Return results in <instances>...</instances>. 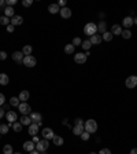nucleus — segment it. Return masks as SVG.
Masks as SVG:
<instances>
[{"label": "nucleus", "mask_w": 137, "mask_h": 154, "mask_svg": "<svg viewBox=\"0 0 137 154\" xmlns=\"http://www.w3.org/2000/svg\"><path fill=\"white\" fill-rule=\"evenodd\" d=\"M19 123L22 124V125H28V127H29V125L32 124V120H30V117H29V116H22V117H21V120H19Z\"/></svg>", "instance_id": "393cba45"}, {"label": "nucleus", "mask_w": 137, "mask_h": 154, "mask_svg": "<svg viewBox=\"0 0 137 154\" xmlns=\"http://www.w3.org/2000/svg\"><path fill=\"white\" fill-rule=\"evenodd\" d=\"M18 110L22 113V116H28L32 113V108L26 103V102H21L19 103V106H18Z\"/></svg>", "instance_id": "39448f33"}, {"label": "nucleus", "mask_w": 137, "mask_h": 154, "mask_svg": "<svg viewBox=\"0 0 137 154\" xmlns=\"http://www.w3.org/2000/svg\"><path fill=\"white\" fill-rule=\"evenodd\" d=\"M29 117H30V120H32V121H33V123H36V124L40 123V121L43 120V116L40 114V113H37V112H32Z\"/></svg>", "instance_id": "ddd939ff"}, {"label": "nucleus", "mask_w": 137, "mask_h": 154, "mask_svg": "<svg viewBox=\"0 0 137 154\" xmlns=\"http://www.w3.org/2000/svg\"><path fill=\"white\" fill-rule=\"evenodd\" d=\"M14 154H21V153H14Z\"/></svg>", "instance_id": "6e6d98bb"}, {"label": "nucleus", "mask_w": 137, "mask_h": 154, "mask_svg": "<svg viewBox=\"0 0 137 154\" xmlns=\"http://www.w3.org/2000/svg\"><path fill=\"white\" fill-rule=\"evenodd\" d=\"M8 125H10V127H11L15 132H21L22 131V127H23L22 124L18 123V121H15V123H13V124H8Z\"/></svg>", "instance_id": "b1692460"}, {"label": "nucleus", "mask_w": 137, "mask_h": 154, "mask_svg": "<svg viewBox=\"0 0 137 154\" xmlns=\"http://www.w3.org/2000/svg\"><path fill=\"white\" fill-rule=\"evenodd\" d=\"M86 59H88V56H86L84 52H77V54H74V61H76L77 63H85Z\"/></svg>", "instance_id": "1a4fd4ad"}, {"label": "nucleus", "mask_w": 137, "mask_h": 154, "mask_svg": "<svg viewBox=\"0 0 137 154\" xmlns=\"http://www.w3.org/2000/svg\"><path fill=\"white\" fill-rule=\"evenodd\" d=\"M4 4H6V1L4 0H0V6H4Z\"/></svg>", "instance_id": "603ef678"}, {"label": "nucleus", "mask_w": 137, "mask_h": 154, "mask_svg": "<svg viewBox=\"0 0 137 154\" xmlns=\"http://www.w3.org/2000/svg\"><path fill=\"white\" fill-rule=\"evenodd\" d=\"M6 4L10 6V7H14V6L16 4V0H7V1H6Z\"/></svg>", "instance_id": "ea45409f"}, {"label": "nucleus", "mask_w": 137, "mask_h": 154, "mask_svg": "<svg viewBox=\"0 0 137 154\" xmlns=\"http://www.w3.org/2000/svg\"><path fill=\"white\" fill-rule=\"evenodd\" d=\"M48 11L51 13V14H58V13H61V7L58 6V4H49L48 6Z\"/></svg>", "instance_id": "6ab92c4d"}, {"label": "nucleus", "mask_w": 137, "mask_h": 154, "mask_svg": "<svg viewBox=\"0 0 137 154\" xmlns=\"http://www.w3.org/2000/svg\"><path fill=\"white\" fill-rule=\"evenodd\" d=\"M4 102H6V96H4V94L0 92V106H3Z\"/></svg>", "instance_id": "a19ab883"}, {"label": "nucleus", "mask_w": 137, "mask_h": 154, "mask_svg": "<svg viewBox=\"0 0 137 154\" xmlns=\"http://www.w3.org/2000/svg\"><path fill=\"white\" fill-rule=\"evenodd\" d=\"M71 44H73L74 47L81 46V44H82V40H81L80 37H74V38H73V43H71Z\"/></svg>", "instance_id": "e433bc0d"}, {"label": "nucleus", "mask_w": 137, "mask_h": 154, "mask_svg": "<svg viewBox=\"0 0 137 154\" xmlns=\"http://www.w3.org/2000/svg\"><path fill=\"white\" fill-rule=\"evenodd\" d=\"M41 135H43V138L47 139V140H51V139H53V136H55V133H53V131L51 128H43Z\"/></svg>", "instance_id": "0eeeda50"}, {"label": "nucleus", "mask_w": 137, "mask_h": 154, "mask_svg": "<svg viewBox=\"0 0 137 154\" xmlns=\"http://www.w3.org/2000/svg\"><path fill=\"white\" fill-rule=\"evenodd\" d=\"M32 142H33V143H36V145H37L38 142H40V139H38L37 135H36V136H33V140H32Z\"/></svg>", "instance_id": "de8ad7c7"}, {"label": "nucleus", "mask_w": 137, "mask_h": 154, "mask_svg": "<svg viewBox=\"0 0 137 154\" xmlns=\"http://www.w3.org/2000/svg\"><path fill=\"white\" fill-rule=\"evenodd\" d=\"M84 131H85L84 125H74V128H73V133H74L76 136H80Z\"/></svg>", "instance_id": "4be33fe9"}, {"label": "nucleus", "mask_w": 137, "mask_h": 154, "mask_svg": "<svg viewBox=\"0 0 137 154\" xmlns=\"http://www.w3.org/2000/svg\"><path fill=\"white\" fill-rule=\"evenodd\" d=\"M111 33H113V36H121L122 35V26L121 25H113Z\"/></svg>", "instance_id": "f3484780"}, {"label": "nucleus", "mask_w": 137, "mask_h": 154, "mask_svg": "<svg viewBox=\"0 0 137 154\" xmlns=\"http://www.w3.org/2000/svg\"><path fill=\"white\" fill-rule=\"evenodd\" d=\"M8 129H10V125H8V124H1V125H0V133L6 135L8 132Z\"/></svg>", "instance_id": "2f4dec72"}, {"label": "nucleus", "mask_w": 137, "mask_h": 154, "mask_svg": "<svg viewBox=\"0 0 137 154\" xmlns=\"http://www.w3.org/2000/svg\"><path fill=\"white\" fill-rule=\"evenodd\" d=\"M6 118H7V121L10 124H13V123H15L16 121V113L14 112V110H8L7 113H6Z\"/></svg>", "instance_id": "6e6552de"}, {"label": "nucleus", "mask_w": 137, "mask_h": 154, "mask_svg": "<svg viewBox=\"0 0 137 154\" xmlns=\"http://www.w3.org/2000/svg\"><path fill=\"white\" fill-rule=\"evenodd\" d=\"M32 4H33V0H23V1H22L23 7H30Z\"/></svg>", "instance_id": "4c0bfd02"}, {"label": "nucleus", "mask_w": 137, "mask_h": 154, "mask_svg": "<svg viewBox=\"0 0 137 154\" xmlns=\"http://www.w3.org/2000/svg\"><path fill=\"white\" fill-rule=\"evenodd\" d=\"M133 23H136V25H137V18H134V19H133Z\"/></svg>", "instance_id": "864d4df0"}, {"label": "nucleus", "mask_w": 137, "mask_h": 154, "mask_svg": "<svg viewBox=\"0 0 137 154\" xmlns=\"http://www.w3.org/2000/svg\"><path fill=\"white\" fill-rule=\"evenodd\" d=\"M91 154H97V153H93V151H92V153Z\"/></svg>", "instance_id": "5fc2aeb1"}, {"label": "nucleus", "mask_w": 137, "mask_h": 154, "mask_svg": "<svg viewBox=\"0 0 137 154\" xmlns=\"http://www.w3.org/2000/svg\"><path fill=\"white\" fill-rule=\"evenodd\" d=\"M91 41H89V40H85V41H82V44H81V47H82V48H84L85 51H89V48H91Z\"/></svg>", "instance_id": "c9c22d12"}, {"label": "nucleus", "mask_w": 137, "mask_h": 154, "mask_svg": "<svg viewBox=\"0 0 137 154\" xmlns=\"http://www.w3.org/2000/svg\"><path fill=\"white\" fill-rule=\"evenodd\" d=\"M18 98H19L21 102H26V100L30 98V92H29V91H26V90H25V91H21L19 95H18Z\"/></svg>", "instance_id": "a211bd4d"}, {"label": "nucleus", "mask_w": 137, "mask_h": 154, "mask_svg": "<svg viewBox=\"0 0 137 154\" xmlns=\"http://www.w3.org/2000/svg\"><path fill=\"white\" fill-rule=\"evenodd\" d=\"M80 136H81V139H82V140H88V139H89V136H91V133H88V132H82V133H81V135H80Z\"/></svg>", "instance_id": "58836bf2"}, {"label": "nucleus", "mask_w": 137, "mask_h": 154, "mask_svg": "<svg viewBox=\"0 0 137 154\" xmlns=\"http://www.w3.org/2000/svg\"><path fill=\"white\" fill-rule=\"evenodd\" d=\"M84 129H85V132H88V133H95V132L97 131V123H96L95 120L89 118V120H86L84 123Z\"/></svg>", "instance_id": "f257e3e1"}, {"label": "nucleus", "mask_w": 137, "mask_h": 154, "mask_svg": "<svg viewBox=\"0 0 137 154\" xmlns=\"http://www.w3.org/2000/svg\"><path fill=\"white\" fill-rule=\"evenodd\" d=\"M74 125H84V120H81V118H76V120H74Z\"/></svg>", "instance_id": "37998d69"}, {"label": "nucleus", "mask_w": 137, "mask_h": 154, "mask_svg": "<svg viewBox=\"0 0 137 154\" xmlns=\"http://www.w3.org/2000/svg\"><path fill=\"white\" fill-rule=\"evenodd\" d=\"M97 154H111V150L110 149H101Z\"/></svg>", "instance_id": "79ce46f5"}, {"label": "nucleus", "mask_w": 137, "mask_h": 154, "mask_svg": "<svg viewBox=\"0 0 137 154\" xmlns=\"http://www.w3.org/2000/svg\"><path fill=\"white\" fill-rule=\"evenodd\" d=\"M23 58H25V55H23L22 51H15V52L13 54V59H14L16 63H22Z\"/></svg>", "instance_id": "9d476101"}, {"label": "nucleus", "mask_w": 137, "mask_h": 154, "mask_svg": "<svg viewBox=\"0 0 137 154\" xmlns=\"http://www.w3.org/2000/svg\"><path fill=\"white\" fill-rule=\"evenodd\" d=\"M61 17L62 18H65V19H67V18H70L71 17V10L68 7H63V8H61Z\"/></svg>", "instance_id": "4468645a"}, {"label": "nucleus", "mask_w": 137, "mask_h": 154, "mask_svg": "<svg viewBox=\"0 0 137 154\" xmlns=\"http://www.w3.org/2000/svg\"><path fill=\"white\" fill-rule=\"evenodd\" d=\"M14 28H15V26H13V25L10 23V25L7 26V32H10V33H11V32H14Z\"/></svg>", "instance_id": "49530a36"}, {"label": "nucleus", "mask_w": 137, "mask_h": 154, "mask_svg": "<svg viewBox=\"0 0 137 154\" xmlns=\"http://www.w3.org/2000/svg\"><path fill=\"white\" fill-rule=\"evenodd\" d=\"M122 23H123V28H126V29H129L130 26H133L134 23H133V18L132 17H125L123 18V21H122Z\"/></svg>", "instance_id": "dca6fc26"}, {"label": "nucleus", "mask_w": 137, "mask_h": 154, "mask_svg": "<svg viewBox=\"0 0 137 154\" xmlns=\"http://www.w3.org/2000/svg\"><path fill=\"white\" fill-rule=\"evenodd\" d=\"M3 116H6V114H4V110H3V108L0 106V118H3Z\"/></svg>", "instance_id": "09e8293b"}, {"label": "nucleus", "mask_w": 137, "mask_h": 154, "mask_svg": "<svg viewBox=\"0 0 137 154\" xmlns=\"http://www.w3.org/2000/svg\"><path fill=\"white\" fill-rule=\"evenodd\" d=\"M48 146H49V142L47 139H43V140H40L37 145H36V150L40 151V153H44V151L48 150Z\"/></svg>", "instance_id": "20e7f679"}, {"label": "nucleus", "mask_w": 137, "mask_h": 154, "mask_svg": "<svg viewBox=\"0 0 137 154\" xmlns=\"http://www.w3.org/2000/svg\"><path fill=\"white\" fill-rule=\"evenodd\" d=\"M30 154H41V153H40V151H37V150H36V149H34V150H33V151H30Z\"/></svg>", "instance_id": "3c124183"}, {"label": "nucleus", "mask_w": 137, "mask_h": 154, "mask_svg": "<svg viewBox=\"0 0 137 154\" xmlns=\"http://www.w3.org/2000/svg\"><path fill=\"white\" fill-rule=\"evenodd\" d=\"M65 52L66 54H73L74 52V46L73 44H66L65 46Z\"/></svg>", "instance_id": "473e14b6"}, {"label": "nucleus", "mask_w": 137, "mask_h": 154, "mask_svg": "<svg viewBox=\"0 0 137 154\" xmlns=\"http://www.w3.org/2000/svg\"><path fill=\"white\" fill-rule=\"evenodd\" d=\"M19 103H21V100H19V98H16V96H13V98L10 99V105L14 106V108H18Z\"/></svg>", "instance_id": "cd10ccee"}, {"label": "nucleus", "mask_w": 137, "mask_h": 154, "mask_svg": "<svg viewBox=\"0 0 137 154\" xmlns=\"http://www.w3.org/2000/svg\"><path fill=\"white\" fill-rule=\"evenodd\" d=\"M10 22H11V25L13 26H19V25H22L23 22V18L21 15H14L11 19H10Z\"/></svg>", "instance_id": "9b49d317"}, {"label": "nucleus", "mask_w": 137, "mask_h": 154, "mask_svg": "<svg viewBox=\"0 0 137 154\" xmlns=\"http://www.w3.org/2000/svg\"><path fill=\"white\" fill-rule=\"evenodd\" d=\"M97 32H100L101 35H103L104 32H107V23L104 22V21L99 22V25H97Z\"/></svg>", "instance_id": "a878e982"}, {"label": "nucleus", "mask_w": 137, "mask_h": 154, "mask_svg": "<svg viewBox=\"0 0 137 154\" xmlns=\"http://www.w3.org/2000/svg\"><path fill=\"white\" fill-rule=\"evenodd\" d=\"M38 124L36 123H32L30 125H29V129H28V132H29V135H32V136H36L37 135V132H38Z\"/></svg>", "instance_id": "f8f14e48"}, {"label": "nucleus", "mask_w": 137, "mask_h": 154, "mask_svg": "<svg viewBox=\"0 0 137 154\" xmlns=\"http://www.w3.org/2000/svg\"><path fill=\"white\" fill-rule=\"evenodd\" d=\"M6 58H7V54H6L4 51H0V59H1V61H4Z\"/></svg>", "instance_id": "c03bdc74"}, {"label": "nucleus", "mask_w": 137, "mask_h": 154, "mask_svg": "<svg viewBox=\"0 0 137 154\" xmlns=\"http://www.w3.org/2000/svg\"><path fill=\"white\" fill-rule=\"evenodd\" d=\"M125 85L128 88H136L137 87V76H129L126 80H125Z\"/></svg>", "instance_id": "423d86ee"}, {"label": "nucleus", "mask_w": 137, "mask_h": 154, "mask_svg": "<svg viewBox=\"0 0 137 154\" xmlns=\"http://www.w3.org/2000/svg\"><path fill=\"white\" fill-rule=\"evenodd\" d=\"M22 63L26 66V68H34V66H36V63H37V59H36L33 55H26V56L23 58Z\"/></svg>", "instance_id": "7ed1b4c3"}, {"label": "nucleus", "mask_w": 137, "mask_h": 154, "mask_svg": "<svg viewBox=\"0 0 137 154\" xmlns=\"http://www.w3.org/2000/svg\"><path fill=\"white\" fill-rule=\"evenodd\" d=\"M130 154H137V149H132L130 150Z\"/></svg>", "instance_id": "8fccbe9b"}, {"label": "nucleus", "mask_w": 137, "mask_h": 154, "mask_svg": "<svg viewBox=\"0 0 137 154\" xmlns=\"http://www.w3.org/2000/svg\"><path fill=\"white\" fill-rule=\"evenodd\" d=\"M58 6H59V7H66V1H65V0H61V1H59V3H58Z\"/></svg>", "instance_id": "a18cd8bd"}, {"label": "nucleus", "mask_w": 137, "mask_h": 154, "mask_svg": "<svg viewBox=\"0 0 137 154\" xmlns=\"http://www.w3.org/2000/svg\"><path fill=\"white\" fill-rule=\"evenodd\" d=\"M123 38H126V40H129L130 37H132V32L129 31V29H125V31H122V35H121Z\"/></svg>", "instance_id": "f704fd0d"}, {"label": "nucleus", "mask_w": 137, "mask_h": 154, "mask_svg": "<svg viewBox=\"0 0 137 154\" xmlns=\"http://www.w3.org/2000/svg\"><path fill=\"white\" fill-rule=\"evenodd\" d=\"M23 149H25L26 151H29V153H30V151H33V150L36 149V143H33L32 140H28V142H25V143H23Z\"/></svg>", "instance_id": "2eb2a0df"}, {"label": "nucleus", "mask_w": 137, "mask_h": 154, "mask_svg": "<svg viewBox=\"0 0 137 154\" xmlns=\"http://www.w3.org/2000/svg\"><path fill=\"white\" fill-rule=\"evenodd\" d=\"M3 154H14L13 146L11 145H6V146L3 147Z\"/></svg>", "instance_id": "c756f323"}, {"label": "nucleus", "mask_w": 137, "mask_h": 154, "mask_svg": "<svg viewBox=\"0 0 137 154\" xmlns=\"http://www.w3.org/2000/svg\"><path fill=\"white\" fill-rule=\"evenodd\" d=\"M84 33L86 36H93V35H96L97 33V25L95 22H88L86 25L84 26Z\"/></svg>", "instance_id": "f03ea898"}, {"label": "nucleus", "mask_w": 137, "mask_h": 154, "mask_svg": "<svg viewBox=\"0 0 137 154\" xmlns=\"http://www.w3.org/2000/svg\"><path fill=\"white\" fill-rule=\"evenodd\" d=\"M15 15L14 14V7H10V6H6V8H4V17H7V18H13V17Z\"/></svg>", "instance_id": "412c9836"}, {"label": "nucleus", "mask_w": 137, "mask_h": 154, "mask_svg": "<svg viewBox=\"0 0 137 154\" xmlns=\"http://www.w3.org/2000/svg\"><path fill=\"white\" fill-rule=\"evenodd\" d=\"M32 51H33V47H32V46H25L22 48V52H23V55H25V56H26V55H30Z\"/></svg>", "instance_id": "7c9ffc66"}, {"label": "nucleus", "mask_w": 137, "mask_h": 154, "mask_svg": "<svg viewBox=\"0 0 137 154\" xmlns=\"http://www.w3.org/2000/svg\"><path fill=\"white\" fill-rule=\"evenodd\" d=\"M101 40H103V38H101V36H100V35H97V33H96V35H93V36L89 38L91 44H100V43H101Z\"/></svg>", "instance_id": "aec40b11"}, {"label": "nucleus", "mask_w": 137, "mask_h": 154, "mask_svg": "<svg viewBox=\"0 0 137 154\" xmlns=\"http://www.w3.org/2000/svg\"><path fill=\"white\" fill-rule=\"evenodd\" d=\"M41 154H45V151H44V153H41Z\"/></svg>", "instance_id": "4d7b16f0"}, {"label": "nucleus", "mask_w": 137, "mask_h": 154, "mask_svg": "<svg viewBox=\"0 0 137 154\" xmlns=\"http://www.w3.org/2000/svg\"><path fill=\"white\" fill-rule=\"evenodd\" d=\"M101 38H103L104 41H111V40H113V33H111V32H104V33L101 35Z\"/></svg>", "instance_id": "bb28decb"}, {"label": "nucleus", "mask_w": 137, "mask_h": 154, "mask_svg": "<svg viewBox=\"0 0 137 154\" xmlns=\"http://www.w3.org/2000/svg\"><path fill=\"white\" fill-rule=\"evenodd\" d=\"M10 83V78L6 73H0V85H7Z\"/></svg>", "instance_id": "5701e85b"}, {"label": "nucleus", "mask_w": 137, "mask_h": 154, "mask_svg": "<svg viewBox=\"0 0 137 154\" xmlns=\"http://www.w3.org/2000/svg\"><path fill=\"white\" fill-rule=\"evenodd\" d=\"M10 19H8L7 17H0V25H3V26H8V25H10Z\"/></svg>", "instance_id": "72a5a7b5"}, {"label": "nucleus", "mask_w": 137, "mask_h": 154, "mask_svg": "<svg viewBox=\"0 0 137 154\" xmlns=\"http://www.w3.org/2000/svg\"><path fill=\"white\" fill-rule=\"evenodd\" d=\"M0 135H1V133H0Z\"/></svg>", "instance_id": "13d9d810"}, {"label": "nucleus", "mask_w": 137, "mask_h": 154, "mask_svg": "<svg viewBox=\"0 0 137 154\" xmlns=\"http://www.w3.org/2000/svg\"><path fill=\"white\" fill-rule=\"evenodd\" d=\"M52 140H53V143H55L56 146H62V145L65 143V140H63V138H62V136H56V135L53 136Z\"/></svg>", "instance_id": "c85d7f7f"}]
</instances>
